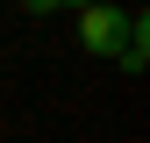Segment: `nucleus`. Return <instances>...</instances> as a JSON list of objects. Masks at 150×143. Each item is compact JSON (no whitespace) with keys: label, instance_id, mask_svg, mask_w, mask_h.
I'll return each instance as SVG.
<instances>
[{"label":"nucleus","instance_id":"nucleus-1","mask_svg":"<svg viewBox=\"0 0 150 143\" xmlns=\"http://www.w3.org/2000/svg\"><path fill=\"white\" fill-rule=\"evenodd\" d=\"M122 29L129 14L107 0V7H79V50H93V57H122Z\"/></svg>","mask_w":150,"mask_h":143},{"label":"nucleus","instance_id":"nucleus-2","mask_svg":"<svg viewBox=\"0 0 150 143\" xmlns=\"http://www.w3.org/2000/svg\"><path fill=\"white\" fill-rule=\"evenodd\" d=\"M143 50H150V29H143V14H129V29H122V72H143Z\"/></svg>","mask_w":150,"mask_h":143},{"label":"nucleus","instance_id":"nucleus-3","mask_svg":"<svg viewBox=\"0 0 150 143\" xmlns=\"http://www.w3.org/2000/svg\"><path fill=\"white\" fill-rule=\"evenodd\" d=\"M29 14H50V7H107V0H22Z\"/></svg>","mask_w":150,"mask_h":143}]
</instances>
